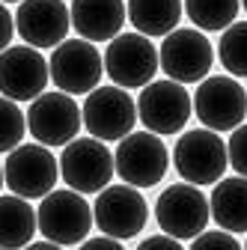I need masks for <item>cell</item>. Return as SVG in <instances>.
I'll use <instances>...</instances> for the list:
<instances>
[{
	"instance_id": "d6986e66",
	"label": "cell",
	"mask_w": 247,
	"mask_h": 250,
	"mask_svg": "<svg viewBox=\"0 0 247 250\" xmlns=\"http://www.w3.org/2000/svg\"><path fill=\"white\" fill-rule=\"evenodd\" d=\"M39 229L36 211L24 197H0V250H24Z\"/></svg>"
},
{
	"instance_id": "4fadbf2b",
	"label": "cell",
	"mask_w": 247,
	"mask_h": 250,
	"mask_svg": "<svg viewBox=\"0 0 247 250\" xmlns=\"http://www.w3.org/2000/svg\"><path fill=\"white\" fill-rule=\"evenodd\" d=\"M92 217L96 227L110 238H134L146 227L149 206L143 194L131 185H107L92 203Z\"/></svg>"
},
{
	"instance_id": "9c48e42d",
	"label": "cell",
	"mask_w": 247,
	"mask_h": 250,
	"mask_svg": "<svg viewBox=\"0 0 247 250\" xmlns=\"http://www.w3.org/2000/svg\"><path fill=\"white\" fill-rule=\"evenodd\" d=\"M194 113L208 131H235L247 116V92L235 78L211 75L194 92Z\"/></svg>"
},
{
	"instance_id": "f546056e",
	"label": "cell",
	"mask_w": 247,
	"mask_h": 250,
	"mask_svg": "<svg viewBox=\"0 0 247 250\" xmlns=\"http://www.w3.org/2000/svg\"><path fill=\"white\" fill-rule=\"evenodd\" d=\"M6 185V176H3V167H0V188H3Z\"/></svg>"
},
{
	"instance_id": "6da1fadb",
	"label": "cell",
	"mask_w": 247,
	"mask_h": 250,
	"mask_svg": "<svg viewBox=\"0 0 247 250\" xmlns=\"http://www.w3.org/2000/svg\"><path fill=\"white\" fill-rule=\"evenodd\" d=\"M173 164H176V173L188 185H197V188L218 185L224 179V170L229 167L226 143L218 131H208V128L185 131L176 140Z\"/></svg>"
},
{
	"instance_id": "d4e9b609",
	"label": "cell",
	"mask_w": 247,
	"mask_h": 250,
	"mask_svg": "<svg viewBox=\"0 0 247 250\" xmlns=\"http://www.w3.org/2000/svg\"><path fill=\"white\" fill-rule=\"evenodd\" d=\"M191 250H244L238 238L226 229H214V232H200L191 241Z\"/></svg>"
},
{
	"instance_id": "cb8c5ba5",
	"label": "cell",
	"mask_w": 247,
	"mask_h": 250,
	"mask_svg": "<svg viewBox=\"0 0 247 250\" xmlns=\"http://www.w3.org/2000/svg\"><path fill=\"white\" fill-rule=\"evenodd\" d=\"M226 155H229V167L247 179V125L241 122L238 128L226 140Z\"/></svg>"
},
{
	"instance_id": "8fae6325",
	"label": "cell",
	"mask_w": 247,
	"mask_h": 250,
	"mask_svg": "<svg viewBox=\"0 0 247 250\" xmlns=\"http://www.w3.org/2000/svg\"><path fill=\"white\" fill-rule=\"evenodd\" d=\"M81 107L69 92H42L27 107V128L42 146H69L81 131Z\"/></svg>"
},
{
	"instance_id": "5bb4252c",
	"label": "cell",
	"mask_w": 247,
	"mask_h": 250,
	"mask_svg": "<svg viewBox=\"0 0 247 250\" xmlns=\"http://www.w3.org/2000/svg\"><path fill=\"white\" fill-rule=\"evenodd\" d=\"M9 191L24 200H42L57 185V158L42 143H21L3 164Z\"/></svg>"
},
{
	"instance_id": "ac0fdd59",
	"label": "cell",
	"mask_w": 247,
	"mask_h": 250,
	"mask_svg": "<svg viewBox=\"0 0 247 250\" xmlns=\"http://www.w3.org/2000/svg\"><path fill=\"white\" fill-rule=\"evenodd\" d=\"M214 224L226 232H247V179L229 176L214 185L208 197Z\"/></svg>"
},
{
	"instance_id": "3957f363",
	"label": "cell",
	"mask_w": 247,
	"mask_h": 250,
	"mask_svg": "<svg viewBox=\"0 0 247 250\" xmlns=\"http://www.w3.org/2000/svg\"><path fill=\"white\" fill-rule=\"evenodd\" d=\"M113 173V152L104 146V140L75 137L60 155V176L78 194H102Z\"/></svg>"
},
{
	"instance_id": "83f0119b",
	"label": "cell",
	"mask_w": 247,
	"mask_h": 250,
	"mask_svg": "<svg viewBox=\"0 0 247 250\" xmlns=\"http://www.w3.org/2000/svg\"><path fill=\"white\" fill-rule=\"evenodd\" d=\"M81 250H125L119 244V238H110V235H99V238H86L81 244Z\"/></svg>"
},
{
	"instance_id": "603a6c76",
	"label": "cell",
	"mask_w": 247,
	"mask_h": 250,
	"mask_svg": "<svg viewBox=\"0 0 247 250\" xmlns=\"http://www.w3.org/2000/svg\"><path fill=\"white\" fill-rule=\"evenodd\" d=\"M24 131H27V113H21L12 99L0 96V152L18 149Z\"/></svg>"
},
{
	"instance_id": "4316f807",
	"label": "cell",
	"mask_w": 247,
	"mask_h": 250,
	"mask_svg": "<svg viewBox=\"0 0 247 250\" xmlns=\"http://www.w3.org/2000/svg\"><path fill=\"white\" fill-rule=\"evenodd\" d=\"M137 250H185V247H182L179 238H173V235H152V238L140 241Z\"/></svg>"
},
{
	"instance_id": "1f68e13d",
	"label": "cell",
	"mask_w": 247,
	"mask_h": 250,
	"mask_svg": "<svg viewBox=\"0 0 247 250\" xmlns=\"http://www.w3.org/2000/svg\"><path fill=\"white\" fill-rule=\"evenodd\" d=\"M241 6H244V9H247V0H241Z\"/></svg>"
},
{
	"instance_id": "d6a6232c",
	"label": "cell",
	"mask_w": 247,
	"mask_h": 250,
	"mask_svg": "<svg viewBox=\"0 0 247 250\" xmlns=\"http://www.w3.org/2000/svg\"><path fill=\"white\" fill-rule=\"evenodd\" d=\"M244 250H247V244H244Z\"/></svg>"
},
{
	"instance_id": "30bf717a",
	"label": "cell",
	"mask_w": 247,
	"mask_h": 250,
	"mask_svg": "<svg viewBox=\"0 0 247 250\" xmlns=\"http://www.w3.org/2000/svg\"><path fill=\"white\" fill-rule=\"evenodd\" d=\"M48 69H51V81L57 83L60 92L81 96V92H92L99 86L102 72H104V60L92 42L66 39L54 48Z\"/></svg>"
},
{
	"instance_id": "4dcf8cb0",
	"label": "cell",
	"mask_w": 247,
	"mask_h": 250,
	"mask_svg": "<svg viewBox=\"0 0 247 250\" xmlns=\"http://www.w3.org/2000/svg\"><path fill=\"white\" fill-rule=\"evenodd\" d=\"M0 3H21V0H0Z\"/></svg>"
},
{
	"instance_id": "44dd1931",
	"label": "cell",
	"mask_w": 247,
	"mask_h": 250,
	"mask_svg": "<svg viewBox=\"0 0 247 250\" xmlns=\"http://www.w3.org/2000/svg\"><path fill=\"white\" fill-rule=\"evenodd\" d=\"M241 9V0H185V15L194 21L197 30L206 33H224Z\"/></svg>"
},
{
	"instance_id": "5b68a950",
	"label": "cell",
	"mask_w": 247,
	"mask_h": 250,
	"mask_svg": "<svg viewBox=\"0 0 247 250\" xmlns=\"http://www.w3.org/2000/svg\"><path fill=\"white\" fill-rule=\"evenodd\" d=\"M161 69L158 51L143 33H119L104 51V72L122 89H143Z\"/></svg>"
},
{
	"instance_id": "e0dca14e",
	"label": "cell",
	"mask_w": 247,
	"mask_h": 250,
	"mask_svg": "<svg viewBox=\"0 0 247 250\" xmlns=\"http://www.w3.org/2000/svg\"><path fill=\"white\" fill-rule=\"evenodd\" d=\"M72 27L86 42L116 39L125 24V3L122 0H72Z\"/></svg>"
},
{
	"instance_id": "52a82bcc",
	"label": "cell",
	"mask_w": 247,
	"mask_h": 250,
	"mask_svg": "<svg viewBox=\"0 0 247 250\" xmlns=\"http://www.w3.org/2000/svg\"><path fill=\"white\" fill-rule=\"evenodd\" d=\"M86 131L96 140H122L134 131L137 122V102L122 86H96L86 92V102L81 107Z\"/></svg>"
},
{
	"instance_id": "484cf974",
	"label": "cell",
	"mask_w": 247,
	"mask_h": 250,
	"mask_svg": "<svg viewBox=\"0 0 247 250\" xmlns=\"http://www.w3.org/2000/svg\"><path fill=\"white\" fill-rule=\"evenodd\" d=\"M12 33H15V15H9V9L0 3V54L9 48Z\"/></svg>"
},
{
	"instance_id": "2e32d148",
	"label": "cell",
	"mask_w": 247,
	"mask_h": 250,
	"mask_svg": "<svg viewBox=\"0 0 247 250\" xmlns=\"http://www.w3.org/2000/svg\"><path fill=\"white\" fill-rule=\"evenodd\" d=\"M72 12L63 0H21L15 12V30L30 48H57L66 42Z\"/></svg>"
},
{
	"instance_id": "ba28073f",
	"label": "cell",
	"mask_w": 247,
	"mask_h": 250,
	"mask_svg": "<svg viewBox=\"0 0 247 250\" xmlns=\"http://www.w3.org/2000/svg\"><path fill=\"white\" fill-rule=\"evenodd\" d=\"M194 113V99L176 81H152L137 99V119L152 134H176L188 125Z\"/></svg>"
},
{
	"instance_id": "8992f818",
	"label": "cell",
	"mask_w": 247,
	"mask_h": 250,
	"mask_svg": "<svg viewBox=\"0 0 247 250\" xmlns=\"http://www.w3.org/2000/svg\"><path fill=\"white\" fill-rule=\"evenodd\" d=\"M161 72L176 83H200L208 78L214 62V48L197 27H176L170 36H164L161 51Z\"/></svg>"
},
{
	"instance_id": "9a60e30c",
	"label": "cell",
	"mask_w": 247,
	"mask_h": 250,
	"mask_svg": "<svg viewBox=\"0 0 247 250\" xmlns=\"http://www.w3.org/2000/svg\"><path fill=\"white\" fill-rule=\"evenodd\" d=\"M51 81L48 60L39 48L9 45L0 54V92L12 102H33L39 99Z\"/></svg>"
},
{
	"instance_id": "7a4b0ae2",
	"label": "cell",
	"mask_w": 247,
	"mask_h": 250,
	"mask_svg": "<svg viewBox=\"0 0 247 250\" xmlns=\"http://www.w3.org/2000/svg\"><path fill=\"white\" fill-rule=\"evenodd\" d=\"M36 221L45 241L69 247V244H81L89 235L96 217H92V206L83 200V194L69 188V191H51L48 197H42L36 208Z\"/></svg>"
},
{
	"instance_id": "7c38bea8",
	"label": "cell",
	"mask_w": 247,
	"mask_h": 250,
	"mask_svg": "<svg viewBox=\"0 0 247 250\" xmlns=\"http://www.w3.org/2000/svg\"><path fill=\"white\" fill-rule=\"evenodd\" d=\"M211 217L208 200L197 185H170L155 203V221L164 229V235L173 238H197Z\"/></svg>"
},
{
	"instance_id": "ffe728a7",
	"label": "cell",
	"mask_w": 247,
	"mask_h": 250,
	"mask_svg": "<svg viewBox=\"0 0 247 250\" xmlns=\"http://www.w3.org/2000/svg\"><path fill=\"white\" fill-rule=\"evenodd\" d=\"M182 12H185L182 0H128V21L134 24L137 33L149 39L170 36Z\"/></svg>"
},
{
	"instance_id": "277c9868",
	"label": "cell",
	"mask_w": 247,
	"mask_h": 250,
	"mask_svg": "<svg viewBox=\"0 0 247 250\" xmlns=\"http://www.w3.org/2000/svg\"><path fill=\"white\" fill-rule=\"evenodd\" d=\"M113 164L119 179L131 185V188H152L167 176L170 167V152L164 140L152 131H131L128 137H122L116 152H113Z\"/></svg>"
},
{
	"instance_id": "f1b7e54d",
	"label": "cell",
	"mask_w": 247,
	"mask_h": 250,
	"mask_svg": "<svg viewBox=\"0 0 247 250\" xmlns=\"http://www.w3.org/2000/svg\"><path fill=\"white\" fill-rule=\"evenodd\" d=\"M24 250H63V247L54 244V241H33V244H27Z\"/></svg>"
},
{
	"instance_id": "7402d4cb",
	"label": "cell",
	"mask_w": 247,
	"mask_h": 250,
	"mask_svg": "<svg viewBox=\"0 0 247 250\" xmlns=\"http://www.w3.org/2000/svg\"><path fill=\"white\" fill-rule=\"evenodd\" d=\"M218 57L232 78H247V21H235L224 30Z\"/></svg>"
}]
</instances>
